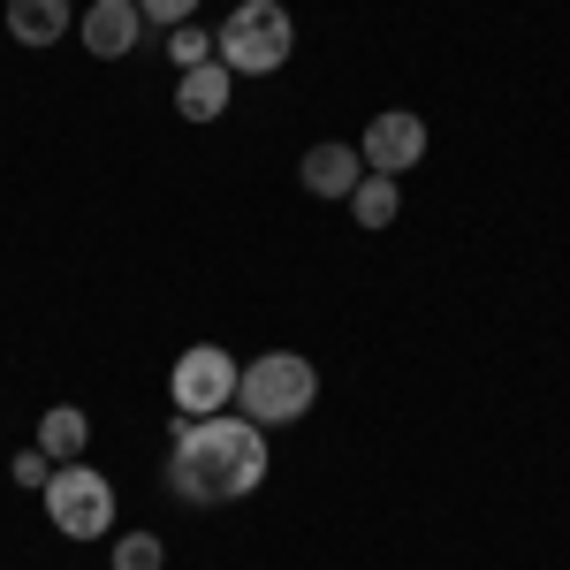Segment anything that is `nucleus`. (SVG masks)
<instances>
[{
	"instance_id": "1",
	"label": "nucleus",
	"mask_w": 570,
	"mask_h": 570,
	"mask_svg": "<svg viewBox=\"0 0 570 570\" xmlns=\"http://www.w3.org/2000/svg\"><path fill=\"white\" fill-rule=\"evenodd\" d=\"M168 480L183 502H244L266 480V426L252 419H183L176 411V456Z\"/></svg>"
},
{
	"instance_id": "2",
	"label": "nucleus",
	"mask_w": 570,
	"mask_h": 570,
	"mask_svg": "<svg viewBox=\"0 0 570 570\" xmlns=\"http://www.w3.org/2000/svg\"><path fill=\"white\" fill-rule=\"evenodd\" d=\"M312 395H320V373H312V357H297V351L252 357L244 381H236V403H244L252 426H289V419H305Z\"/></svg>"
},
{
	"instance_id": "3",
	"label": "nucleus",
	"mask_w": 570,
	"mask_h": 570,
	"mask_svg": "<svg viewBox=\"0 0 570 570\" xmlns=\"http://www.w3.org/2000/svg\"><path fill=\"white\" fill-rule=\"evenodd\" d=\"M220 61L236 69V77H274L282 61H289V46H297V23H289V8L282 0H244V8H228V23L214 31Z\"/></svg>"
},
{
	"instance_id": "4",
	"label": "nucleus",
	"mask_w": 570,
	"mask_h": 570,
	"mask_svg": "<svg viewBox=\"0 0 570 570\" xmlns=\"http://www.w3.org/2000/svg\"><path fill=\"white\" fill-rule=\"evenodd\" d=\"M46 518H53V532H69V540H99V532L115 525V487L99 480L91 464H61L46 480Z\"/></svg>"
},
{
	"instance_id": "5",
	"label": "nucleus",
	"mask_w": 570,
	"mask_h": 570,
	"mask_svg": "<svg viewBox=\"0 0 570 570\" xmlns=\"http://www.w3.org/2000/svg\"><path fill=\"white\" fill-rule=\"evenodd\" d=\"M236 381H244V365L220 351V343H198V351L176 357V373H168V395H176L183 419H214L236 403Z\"/></svg>"
},
{
	"instance_id": "6",
	"label": "nucleus",
	"mask_w": 570,
	"mask_h": 570,
	"mask_svg": "<svg viewBox=\"0 0 570 570\" xmlns=\"http://www.w3.org/2000/svg\"><path fill=\"white\" fill-rule=\"evenodd\" d=\"M357 153H365L373 176H403V168L426 160V122H419L411 107H389V115L365 122V145H357Z\"/></svg>"
},
{
	"instance_id": "7",
	"label": "nucleus",
	"mask_w": 570,
	"mask_h": 570,
	"mask_svg": "<svg viewBox=\"0 0 570 570\" xmlns=\"http://www.w3.org/2000/svg\"><path fill=\"white\" fill-rule=\"evenodd\" d=\"M137 39H145V8L137 0H91L85 8V46L99 61H122Z\"/></svg>"
},
{
	"instance_id": "8",
	"label": "nucleus",
	"mask_w": 570,
	"mask_h": 570,
	"mask_svg": "<svg viewBox=\"0 0 570 570\" xmlns=\"http://www.w3.org/2000/svg\"><path fill=\"white\" fill-rule=\"evenodd\" d=\"M297 176H305L312 198H351V190L373 176V168H365V153H357V145H312Z\"/></svg>"
},
{
	"instance_id": "9",
	"label": "nucleus",
	"mask_w": 570,
	"mask_h": 570,
	"mask_svg": "<svg viewBox=\"0 0 570 570\" xmlns=\"http://www.w3.org/2000/svg\"><path fill=\"white\" fill-rule=\"evenodd\" d=\"M228 85H236V69H228V61L183 69V85H176V115H183V122H220V115H228Z\"/></svg>"
},
{
	"instance_id": "10",
	"label": "nucleus",
	"mask_w": 570,
	"mask_h": 570,
	"mask_svg": "<svg viewBox=\"0 0 570 570\" xmlns=\"http://www.w3.org/2000/svg\"><path fill=\"white\" fill-rule=\"evenodd\" d=\"M77 23L69 0H8V39L16 46H61Z\"/></svg>"
},
{
	"instance_id": "11",
	"label": "nucleus",
	"mask_w": 570,
	"mask_h": 570,
	"mask_svg": "<svg viewBox=\"0 0 570 570\" xmlns=\"http://www.w3.org/2000/svg\"><path fill=\"white\" fill-rule=\"evenodd\" d=\"M39 449L53 456V464H85V449H91V419L77 411V403H53L39 419Z\"/></svg>"
},
{
	"instance_id": "12",
	"label": "nucleus",
	"mask_w": 570,
	"mask_h": 570,
	"mask_svg": "<svg viewBox=\"0 0 570 570\" xmlns=\"http://www.w3.org/2000/svg\"><path fill=\"white\" fill-rule=\"evenodd\" d=\"M351 214H357V228H389L395 214H403V190H395V176H365L351 190Z\"/></svg>"
},
{
	"instance_id": "13",
	"label": "nucleus",
	"mask_w": 570,
	"mask_h": 570,
	"mask_svg": "<svg viewBox=\"0 0 570 570\" xmlns=\"http://www.w3.org/2000/svg\"><path fill=\"white\" fill-rule=\"evenodd\" d=\"M168 53H176V69H206V61H220V46L206 39V31H190V23H176Z\"/></svg>"
},
{
	"instance_id": "14",
	"label": "nucleus",
	"mask_w": 570,
	"mask_h": 570,
	"mask_svg": "<svg viewBox=\"0 0 570 570\" xmlns=\"http://www.w3.org/2000/svg\"><path fill=\"white\" fill-rule=\"evenodd\" d=\"M160 563H168V548H160L153 532H130V540L115 548V570H160Z\"/></svg>"
},
{
	"instance_id": "15",
	"label": "nucleus",
	"mask_w": 570,
	"mask_h": 570,
	"mask_svg": "<svg viewBox=\"0 0 570 570\" xmlns=\"http://www.w3.org/2000/svg\"><path fill=\"white\" fill-rule=\"evenodd\" d=\"M8 472H16V487H39V494H46V480H53L61 464H53L39 441H31V449H16V464H8Z\"/></svg>"
},
{
	"instance_id": "16",
	"label": "nucleus",
	"mask_w": 570,
	"mask_h": 570,
	"mask_svg": "<svg viewBox=\"0 0 570 570\" xmlns=\"http://www.w3.org/2000/svg\"><path fill=\"white\" fill-rule=\"evenodd\" d=\"M137 8H145V23H168V31L198 16V0H137Z\"/></svg>"
}]
</instances>
